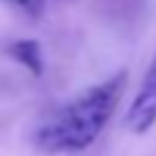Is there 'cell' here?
I'll use <instances>...</instances> for the list:
<instances>
[{
	"label": "cell",
	"instance_id": "1",
	"mask_svg": "<svg viewBox=\"0 0 156 156\" xmlns=\"http://www.w3.org/2000/svg\"><path fill=\"white\" fill-rule=\"evenodd\" d=\"M127 88V71H117L105 80L78 93L71 102L58 107L34 134V144L44 154L85 151L107 127L119 98Z\"/></svg>",
	"mask_w": 156,
	"mask_h": 156
},
{
	"label": "cell",
	"instance_id": "2",
	"mask_svg": "<svg viewBox=\"0 0 156 156\" xmlns=\"http://www.w3.org/2000/svg\"><path fill=\"white\" fill-rule=\"evenodd\" d=\"M124 124L132 134H146L156 124V54L141 78V85H139L134 100L127 107Z\"/></svg>",
	"mask_w": 156,
	"mask_h": 156
},
{
	"label": "cell",
	"instance_id": "3",
	"mask_svg": "<svg viewBox=\"0 0 156 156\" xmlns=\"http://www.w3.org/2000/svg\"><path fill=\"white\" fill-rule=\"evenodd\" d=\"M7 54L20 66H24L34 78L44 76V54H41V44L37 39H17V41H12L7 46Z\"/></svg>",
	"mask_w": 156,
	"mask_h": 156
},
{
	"label": "cell",
	"instance_id": "4",
	"mask_svg": "<svg viewBox=\"0 0 156 156\" xmlns=\"http://www.w3.org/2000/svg\"><path fill=\"white\" fill-rule=\"evenodd\" d=\"M5 2H12L17 5L22 12H27L29 17H41L44 15V7H46V0H5Z\"/></svg>",
	"mask_w": 156,
	"mask_h": 156
}]
</instances>
